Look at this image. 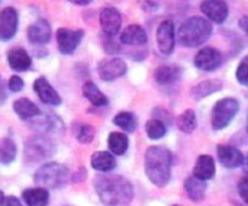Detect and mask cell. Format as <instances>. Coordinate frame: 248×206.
Instances as JSON below:
<instances>
[{
  "mask_svg": "<svg viewBox=\"0 0 248 206\" xmlns=\"http://www.w3.org/2000/svg\"><path fill=\"white\" fill-rule=\"evenodd\" d=\"M238 193L241 196V199L248 204V174L243 176L241 180L238 182Z\"/></svg>",
  "mask_w": 248,
  "mask_h": 206,
  "instance_id": "e575fe53",
  "label": "cell"
},
{
  "mask_svg": "<svg viewBox=\"0 0 248 206\" xmlns=\"http://www.w3.org/2000/svg\"><path fill=\"white\" fill-rule=\"evenodd\" d=\"M145 131H147V135L151 138V140H160L166 135L167 132V128H166V124L163 121H158V119H150L147 124H145Z\"/></svg>",
  "mask_w": 248,
  "mask_h": 206,
  "instance_id": "d6a6232c",
  "label": "cell"
},
{
  "mask_svg": "<svg viewBox=\"0 0 248 206\" xmlns=\"http://www.w3.org/2000/svg\"><path fill=\"white\" fill-rule=\"evenodd\" d=\"M176 44V32L173 20H163L157 28V45L161 54L170 55L174 51Z\"/></svg>",
  "mask_w": 248,
  "mask_h": 206,
  "instance_id": "ba28073f",
  "label": "cell"
},
{
  "mask_svg": "<svg viewBox=\"0 0 248 206\" xmlns=\"http://www.w3.org/2000/svg\"><path fill=\"white\" fill-rule=\"evenodd\" d=\"M68 1H71V3H74V4H78V6H86V4H89L90 1H93V0H68Z\"/></svg>",
  "mask_w": 248,
  "mask_h": 206,
  "instance_id": "ab89813d",
  "label": "cell"
},
{
  "mask_svg": "<svg viewBox=\"0 0 248 206\" xmlns=\"http://www.w3.org/2000/svg\"><path fill=\"white\" fill-rule=\"evenodd\" d=\"M33 90L41 99V102H44L45 105H51V106L61 105V96L55 92V89L49 84V81L45 77H38L35 80Z\"/></svg>",
  "mask_w": 248,
  "mask_h": 206,
  "instance_id": "5bb4252c",
  "label": "cell"
},
{
  "mask_svg": "<svg viewBox=\"0 0 248 206\" xmlns=\"http://www.w3.org/2000/svg\"><path fill=\"white\" fill-rule=\"evenodd\" d=\"M246 32H247V35H248V29H247V31H246Z\"/></svg>",
  "mask_w": 248,
  "mask_h": 206,
  "instance_id": "7bdbcfd3",
  "label": "cell"
},
{
  "mask_svg": "<svg viewBox=\"0 0 248 206\" xmlns=\"http://www.w3.org/2000/svg\"><path fill=\"white\" fill-rule=\"evenodd\" d=\"M9 89L13 92V93H17V92H20L22 89H23V86H25V83H23V80L19 77V76H12L10 79H9Z\"/></svg>",
  "mask_w": 248,
  "mask_h": 206,
  "instance_id": "d590c367",
  "label": "cell"
},
{
  "mask_svg": "<svg viewBox=\"0 0 248 206\" xmlns=\"http://www.w3.org/2000/svg\"><path fill=\"white\" fill-rule=\"evenodd\" d=\"M7 63L15 71H26L32 65V58L23 48L17 47L7 52Z\"/></svg>",
  "mask_w": 248,
  "mask_h": 206,
  "instance_id": "ac0fdd59",
  "label": "cell"
},
{
  "mask_svg": "<svg viewBox=\"0 0 248 206\" xmlns=\"http://www.w3.org/2000/svg\"><path fill=\"white\" fill-rule=\"evenodd\" d=\"M23 202L26 206H46L49 202V195L48 190L44 188H32L26 189L22 193Z\"/></svg>",
  "mask_w": 248,
  "mask_h": 206,
  "instance_id": "cb8c5ba5",
  "label": "cell"
},
{
  "mask_svg": "<svg viewBox=\"0 0 248 206\" xmlns=\"http://www.w3.org/2000/svg\"><path fill=\"white\" fill-rule=\"evenodd\" d=\"M222 61H224L222 54L212 47H206L201 49L195 57V65L203 71H214L219 68Z\"/></svg>",
  "mask_w": 248,
  "mask_h": 206,
  "instance_id": "9c48e42d",
  "label": "cell"
},
{
  "mask_svg": "<svg viewBox=\"0 0 248 206\" xmlns=\"http://www.w3.org/2000/svg\"><path fill=\"white\" fill-rule=\"evenodd\" d=\"M1 206H23L20 204V201L15 196H9V198H4V202Z\"/></svg>",
  "mask_w": 248,
  "mask_h": 206,
  "instance_id": "74e56055",
  "label": "cell"
},
{
  "mask_svg": "<svg viewBox=\"0 0 248 206\" xmlns=\"http://www.w3.org/2000/svg\"><path fill=\"white\" fill-rule=\"evenodd\" d=\"M201 10L215 23H222L228 17V4L225 0H203Z\"/></svg>",
  "mask_w": 248,
  "mask_h": 206,
  "instance_id": "4fadbf2b",
  "label": "cell"
},
{
  "mask_svg": "<svg viewBox=\"0 0 248 206\" xmlns=\"http://www.w3.org/2000/svg\"><path fill=\"white\" fill-rule=\"evenodd\" d=\"M247 131H248V118H247Z\"/></svg>",
  "mask_w": 248,
  "mask_h": 206,
  "instance_id": "b9f144b4",
  "label": "cell"
},
{
  "mask_svg": "<svg viewBox=\"0 0 248 206\" xmlns=\"http://www.w3.org/2000/svg\"><path fill=\"white\" fill-rule=\"evenodd\" d=\"M185 190H186L190 201L201 202L205 198L206 185H205V182H202V180H199L196 177H189L185 182Z\"/></svg>",
  "mask_w": 248,
  "mask_h": 206,
  "instance_id": "484cf974",
  "label": "cell"
},
{
  "mask_svg": "<svg viewBox=\"0 0 248 206\" xmlns=\"http://www.w3.org/2000/svg\"><path fill=\"white\" fill-rule=\"evenodd\" d=\"M240 109V103L234 97H225L217 102L212 109V128L219 131L230 125Z\"/></svg>",
  "mask_w": 248,
  "mask_h": 206,
  "instance_id": "8992f818",
  "label": "cell"
},
{
  "mask_svg": "<svg viewBox=\"0 0 248 206\" xmlns=\"http://www.w3.org/2000/svg\"><path fill=\"white\" fill-rule=\"evenodd\" d=\"M74 137L81 144H89L94 138V128L90 124H76L73 127Z\"/></svg>",
  "mask_w": 248,
  "mask_h": 206,
  "instance_id": "1f68e13d",
  "label": "cell"
},
{
  "mask_svg": "<svg viewBox=\"0 0 248 206\" xmlns=\"http://www.w3.org/2000/svg\"><path fill=\"white\" fill-rule=\"evenodd\" d=\"M240 26H241L244 31H247L248 29V16H243V19L240 20Z\"/></svg>",
  "mask_w": 248,
  "mask_h": 206,
  "instance_id": "f35d334b",
  "label": "cell"
},
{
  "mask_svg": "<svg viewBox=\"0 0 248 206\" xmlns=\"http://www.w3.org/2000/svg\"><path fill=\"white\" fill-rule=\"evenodd\" d=\"M215 176V160L211 156H201L193 169V177L206 182Z\"/></svg>",
  "mask_w": 248,
  "mask_h": 206,
  "instance_id": "ffe728a7",
  "label": "cell"
},
{
  "mask_svg": "<svg viewBox=\"0 0 248 206\" xmlns=\"http://www.w3.org/2000/svg\"><path fill=\"white\" fill-rule=\"evenodd\" d=\"M83 95L93 106H105L108 105V97L103 95L99 87L93 81H86L83 84Z\"/></svg>",
  "mask_w": 248,
  "mask_h": 206,
  "instance_id": "4316f807",
  "label": "cell"
},
{
  "mask_svg": "<svg viewBox=\"0 0 248 206\" xmlns=\"http://www.w3.org/2000/svg\"><path fill=\"white\" fill-rule=\"evenodd\" d=\"M90 163H92V167L97 172H103V173H108V172H112L115 167H116V160L115 157L108 153V151H97L90 158Z\"/></svg>",
  "mask_w": 248,
  "mask_h": 206,
  "instance_id": "603a6c76",
  "label": "cell"
},
{
  "mask_svg": "<svg viewBox=\"0 0 248 206\" xmlns=\"http://www.w3.org/2000/svg\"><path fill=\"white\" fill-rule=\"evenodd\" d=\"M147 32L140 25H129L121 33V42L125 45H144L147 44Z\"/></svg>",
  "mask_w": 248,
  "mask_h": 206,
  "instance_id": "d6986e66",
  "label": "cell"
},
{
  "mask_svg": "<svg viewBox=\"0 0 248 206\" xmlns=\"http://www.w3.org/2000/svg\"><path fill=\"white\" fill-rule=\"evenodd\" d=\"M222 89V81L219 80H205V81H201L198 83L195 87H192L190 90V96L195 99V100H201L212 93H217Z\"/></svg>",
  "mask_w": 248,
  "mask_h": 206,
  "instance_id": "7402d4cb",
  "label": "cell"
},
{
  "mask_svg": "<svg viewBox=\"0 0 248 206\" xmlns=\"http://www.w3.org/2000/svg\"><path fill=\"white\" fill-rule=\"evenodd\" d=\"M113 124L125 132H134L137 129V118L131 112H119L113 118Z\"/></svg>",
  "mask_w": 248,
  "mask_h": 206,
  "instance_id": "4dcf8cb0",
  "label": "cell"
},
{
  "mask_svg": "<svg viewBox=\"0 0 248 206\" xmlns=\"http://www.w3.org/2000/svg\"><path fill=\"white\" fill-rule=\"evenodd\" d=\"M13 111H15L16 115H17L20 119H23V121H31V119L36 118V116L41 113L39 109H38V106H36L32 100H29V99H26V97L17 99V100L13 103Z\"/></svg>",
  "mask_w": 248,
  "mask_h": 206,
  "instance_id": "44dd1931",
  "label": "cell"
},
{
  "mask_svg": "<svg viewBox=\"0 0 248 206\" xmlns=\"http://www.w3.org/2000/svg\"><path fill=\"white\" fill-rule=\"evenodd\" d=\"M108 145L110 148V151L116 156H124L128 150V145H129V141H128V137L125 134H121V132H112L109 135V140H108Z\"/></svg>",
  "mask_w": 248,
  "mask_h": 206,
  "instance_id": "83f0119b",
  "label": "cell"
},
{
  "mask_svg": "<svg viewBox=\"0 0 248 206\" xmlns=\"http://www.w3.org/2000/svg\"><path fill=\"white\" fill-rule=\"evenodd\" d=\"M182 76V68L177 65H160L155 73V81L160 84H171L174 81H177Z\"/></svg>",
  "mask_w": 248,
  "mask_h": 206,
  "instance_id": "d4e9b609",
  "label": "cell"
},
{
  "mask_svg": "<svg viewBox=\"0 0 248 206\" xmlns=\"http://www.w3.org/2000/svg\"><path fill=\"white\" fill-rule=\"evenodd\" d=\"M211 33L212 25L209 20L201 16H192L180 25L177 31V39L180 45L186 48H195L205 44L209 39Z\"/></svg>",
  "mask_w": 248,
  "mask_h": 206,
  "instance_id": "3957f363",
  "label": "cell"
},
{
  "mask_svg": "<svg viewBox=\"0 0 248 206\" xmlns=\"http://www.w3.org/2000/svg\"><path fill=\"white\" fill-rule=\"evenodd\" d=\"M218 160L221 164L227 169H235L240 167L244 163V156L240 150L231 145H218Z\"/></svg>",
  "mask_w": 248,
  "mask_h": 206,
  "instance_id": "e0dca14e",
  "label": "cell"
},
{
  "mask_svg": "<svg viewBox=\"0 0 248 206\" xmlns=\"http://www.w3.org/2000/svg\"><path fill=\"white\" fill-rule=\"evenodd\" d=\"M99 20H100V28L103 33L109 38H113L119 32L121 25H122V16L113 7H105L100 12Z\"/></svg>",
  "mask_w": 248,
  "mask_h": 206,
  "instance_id": "8fae6325",
  "label": "cell"
},
{
  "mask_svg": "<svg viewBox=\"0 0 248 206\" xmlns=\"http://www.w3.org/2000/svg\"><path fill=\"white\" fill-rule=\"evenodd\" d=\"M196 125H198V119H196V115L192 109H187L185 111L179 118H177V127L180 131H183L185 134H190L196 129Z\"/></svg>",
  "mask_w": 248,
  "mask_h": 206,
  "instance_id": "f546056e",
  "label": "cell"
},
{
  "mask_svg": "<svg viewBox=\"0 0 248 206\" xmlns=\"http://www.w3.org/2000/svg\"><path fill=\"white\" fill-rule=\"evenodd\" d=\"M29 125L32 128H36L42 134H51V132H58L62 131V122L60 118H57L52 112L45 113V115H38L36 118L31 119Z\"/></svg>",
  "mask_w": 248,
  "mask_h": 206,
  "instance_id": "9a60e30c",
  "label": "cell"
},
{
  "mask_svg": "<svg viewBox=\"0 0 248 206\" xmlns=\"http://www.w3.org/2000/svg\"><path fill=\"white\" fill-rule=\"evenodd\" d=\"M70 179V172L64 164L60 163H46L44 164L33 176V180L39 188L44 189H60L67 185Z\"/></svg>",
  "mask_w": 248,
  "mask_h": 206,
  "instance_id": "277c9868",
  "label": "cell"
},
{
  "mask_svg": "<svg viewBox=\"0 0 248 206\" xmlns=\"http://www.w3.org/2000/svg\"><path fill=\"white\" fill-rule=\"evenodd\" d=\"M17 31V12L15 7H4L0 12V41H10Z\"/></svg>",
  "mask_w": 248,
  "mask_h": 206,
  "instance_id": "7c38bea8",
  "label": "cell"
},
{
  "mask_svg": "<svg viewBox=\"0 0 248 206\" xmlns=\"http://www.w3.org/2000/svg\"><path fill=\"white\" fill-rule=\"evenodd\" d=\"M247 163H248V160H247Z\"/></svg>",
  "mask_w": 248,
  "mask_h": 206,
  "instance_id": "ee69618b",
  "label": "cell"
},
{
  "mask_svg": "<svg viewBox=\"0 0 248 206\" xmlns=\"http://www.w3.org/2000/svg\"><path fill=\"white\" fill-rule=\"evenodd\" d=\"M97 73L102 80L105 81H113L119 77H122L126 73V64L121 58H109L102 63H99Z\"/></svg>",
  "mask_w": 248,
  "mask_h": 206,
  "instance_id": "30bf717a",
  "label": "cell"
},
{
  "mask_svg": "<svg viewBox=\"0 0 248 206\" xmlns=\"http://www.w3.org/2000/svg\"><path fill=\"white\" fill-rule=\"evenodd\" d=\"M93 185L105 206H129L134 199V188L122 176H97Z\"/></svg>",
  "mask_w": 248,
  "mask_h": 206,
  "instance_id": "6da1fadb",
  "label": "cell"
},
{
  "mask_svg": "<svg viewBox=\"0 0 248 206\" xmlns=\"http://www.w3.org/2000/svg\"><path fill=\"white\" fill-rule=\"evenodd\" d=\"M235 76H237V80L241 84H244V86L248 87V55L244 57L241 60V63L238 64V68H237V74Z\"/></svg>",
  "mask_w": 248,
  "mask_h": 206,
  "instance_id": "836d02e7",
  "label": "cell"
},
{
  "mask_svg": "<svg viewBox=\"0 0 248 206\" xmlns=\"http://www.w3.org/2000/svg\"><path fill=\"white\" fill-rule=\"evenodd\" d=\"M28 39L32 44L44 45L51 39V25L45 19H38L28 28Z\"/></svg>",
  "mask_w": 248,
  "mask_h": 206,
  "instance_id": "2e32d148",
  "label": "cell"
},
{
  "mask_svg": "<svg viewBox=\"0 0 248 206\" xmlns=\"http://www.w3.org/2000/svg\"><path fill=\"white\" fill-rule=\"evenodd\" d=\"M3 202H4V195H3V192L0 190V206L3 205Z\"/></svg>",
  "mask_w": 248,
  "mask_h": 206,
  "instance_id": "60d3db41",
  "label": "cell"
},
{
  "mask_svg": "<svg viewBox=\"0 0 248 206\" xmlns=\"http://www.w3.org/2000/svg\"><path fill=\"white\" fill-rule=\"evenodd\" d=\"M55 153V145L54 143L44 137V135H36V137H31L26 144H25V160L26 163L32 164V163H41L45 161L48 158L52 157V154Z\"/></svg>",
  "mask_w": 248,
  "mask_h": 206,
  "instance_id": "5b68a950",
  "label": "cell"
},
{
  "mask_svg": "<svg viewBox=\"0 0 248 206\" xmlns=\"http://www.w3.org/2000/svg\"><path fill=\"white\" fill-rule=\"evenodd\" d=\"M16 144L13 143L12 138L4 137L0 140V161L3 164H9L16 158Z\"/></svg>",
  "mask_w": 248,
  "mask_h": 206,
  "instance_id": "f1b7e54d",
  "label": "cell"
},
{
  "mask_svg": "<svg viewBox=\"0 0 248 206\" xmlns=\"http://www.w3.org/2000/svg\"><path fill=\"white\" fill-rule=\"evenodd\" d=\"M109 38V36H108ZM105 47V49L108 51V52H110V54H113V52H118L119 51V45H116L113 41H112V38H109V41L103 45Z\"/></svg>",
  "mask_w": 248,
  "mask_h": 206,
  "instance_id": "8d00e7d4",
  "label": "cell"
},
{
  "mask_svg": "<svg viewBox=\"0 0 248 206\" xmlns=\"http://www.w3.org/2000/svg\"><path fill=\"white\" fill-rule=\"evenodd\" d=\"M84 36L83 29H68L60 28L57 31V44L61 54H71L78 47L80 41Z\"/></svg>",
  "mask_w": 248,
  "mask_h": 206,
  "instance_id": "52a82bcc",
  "label": "cell"
},
{
  "mask_svg": "<svg viewBox=\"0 0 248 206\" xmlns=\"http://www.w3.org/2000/svg\"><path fill=\"white\" fill-rule=\"evenodd\" d=\"M173 154L164 147H150L145 153L144 169L150 182L158 188H164L171 177Z\"/></svg>",
  "mask_w": 248,
  "mask_h": 206,
  "instance_id": "7a4b0ae2",
  "label": "cell"
}]
</instances>
